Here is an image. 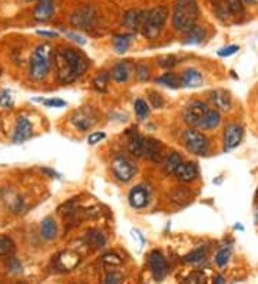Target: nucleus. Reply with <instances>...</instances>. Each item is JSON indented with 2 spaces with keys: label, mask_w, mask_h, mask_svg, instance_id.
Segmentation results:
<instances>
[{
  "label": "nucleus",
  "mask_w": 258,
  "mask_h": 284,
  "mask_svg": "<svg viewBox=\"0 0 258 284\" xmlns=\"http://www.w3.org/2000/svg\"><path fill=\"white\" fill-rule=\"evenodd\" d=\"M56 78L61 83L75 82L88 69V61L85 56L73 49L57 50L55 55Z\"/></svg>",
  "instance_id": "1"
},
{
  "label": "nucleus",
  "mask_w": 258,
  "mask_h": 284,
  "mask_svg": "<svg viewBox=\"0 0 258 284\" xmlns=\"http://www.w3.org/2000/svg\"><path fill=\"white\" fill-rule=\"evenodd\" d=\"M53 50L49 43H42L33 50L29 62V75L33 81H42L48 77L52 66Z\"/></svg>",
  "instance_id": "2"
},
{
  "label": "nucleus",
  "mask_w": 258,
  "mask_h": 284,
  "mask_svg": "<svg viewBox=\"0 0 258 284\" xmlns=\"http://www.w3.org/2000/svg\"><path fill=\"white\" fill-rule=\"evenodd\" d=\"M198 19L195 0H176L172 14V25L178 32H188Z\"/></svg>",
  "instance_id": "3"
},
{
  "label": "nucleus",
  "mask_w": 258,
  "mask_h": 284,
  "mask_svg": "<svg viewBox=\"0 0 258 284\" xmlns=\"http://www.w3.org/2000/svg\"><path fill=\"white\" fill-rule=\"evenodd\" d=\"M167 17L168 10L162 6L154 7L148 12H144L140 30H142L144 36L148 39H155L162 32V29L165 26V22H167Z\"/></svg>",
  "instance_id": "4"
},
{
  "label": "nucleus",
  "mask_w": 258,
  "mask_h": 284,
  "mask_svg": "<svg viewBox=\"0 0 258 284\" xmlns=\"http://www.w3.org/2000/svg\"><path fill=\"white\" fill-rule=\"evenodd\" d=\"M184 139V144L187 146L191 154H195V155H205L208 153V138L204 135L203 132L196 131V129H187L182 135Z\"/></svg>",
  "instance_id": "5"
},
{
  "label": "nucleus",
  "mask_w": 258,
  "mask_h": 284,
  "mask_svg": "<svg viewBox=\"0 0 258 284\" xmlns=\"http://www.w3.org/2000/svg\"><path fill=\"white\" fill-rule=\"evenodd\" d=\"M112 173L121 182H129L136 174V166L128 157L118 155L112 161Z\"/></svg>",
  "instance_id": "6"
},
{
  "label": "nucleus",
  "mask_w": 258,
  "mask_h": 284,
  "mask_svg": "<svg viewBox=\"0 0 258 284\" xmlns=\"http://www.w3.org/2000/svg\"><path fill=\"white\" fill-rule=\"evenodd\" d=\"M96 16H98V13H96L95 7L84 6L77 9L76 12H73V14L70 16V23L77 29L91 30L96 23Z\"/></svg>",
  "instance_id": "7"
},
{
  "label": "nucleus",
  "mask_w": 258,
  "mask_h": 284,
  "mask_svg": "<svg viewBox=\"0 0 258 284\" xmlns=\"http://www.w3.org/2000/svg\"><path fill=\"white\" fill-rule=\"evenodd\" d=\"M70 122L79 131H89L96 125L98 117H96V113L92 108L85 106V108H81V109H77L72 113Z\"/></svg>",
  "instance_id": "8"
},
{
  "label": "nucleus",
  "mask_w": 258,
  "mask_h": 284,
  "mask_svg": "<svg viewBox=\"0 0 258 284\" xmlns=\"http://www.w3.org/2000/svg\"><path fill=\"white\" fill-rule=\"evenodd\" d=\"M208 106L201 102V101H194L185 108L184 111V119L185 122L191 126H198L200 122L203 121V118L205 117V113L208 112Z\"/></svg>",
  "instance_id": "9"
},
{
  "label": "nucleus",
  "mask_w": 258,
  "mask_h": 284,
  "mask_svg": "<svg viewBox=\"0 0 258 284\" xmlns=\"http://www.w3.org/2000/svg\"><path fill=\"white\" fill-rule=\"evenodd\" d=\"M149 267H151V273L156 281H162L167 277L168 263L165 257L162 256V253L158 250H155L149 254Z\"/></svg>",
  "instance_id": "10"
},
{
  "label": "nucleus",
  "mask_w": 258,
  "mask_h": 284,
  "mask_svg": "<svg viewBox=\"0 0 258 284\" xmlns=\"http://www.w3.org/2000/svg\"><path fill=\"white\" fill-rule=\"evenodd\" d=\"M243 135H244V131H243L241 125L231 124L225 126V129H224V151H231L235 146L240 145Z\"/></svg>",
  "instance_id": "11"
},
{
  "label": "nucleus",
  "mask_w": 258,
  "mask_h": 284,
  "mask_svg": "<svg viewBox=\"0 0 258 284\" xmlns=\"http://www.w3.org/2000/svg\"><path fill=\"white\" fill-rule=\"evenodd\" d=\"M128 200L132 208H136V210L145 208L149 202V191L144 185H136L129 191Z\"/></svg>",
  "instance_id": "12"
},
{
  "label": "nucleus",
  "mask_w": 258,
  "mask_h": 284,
  "mask_svg": "<svg viewBox=\"0 0 258 284\" xmlns=\"http://www.w3.org/2000/svg\"><path fill=\"white\" fill-rule=\"evenodd\" d=\"M32 137V124L28 118L25 117H19L17 122H16V128H14L13 134V142L14 144H22L26 139Z\"/></svg>",
  "instance_id": "13"
},
{
  "label": "nucleus",
  "mask_w": 258,
  "mask_h": 284,
  "mask_svg": "<svg viewBox=\"0 0 258 284\" xmlns=\"http://www.w3.org/2000/svg\"><path fill=\"white\" fill-rule=\"evenodd\" d=\"M176 178L181 182H191L198 178V168L194 162H182L175 171Z\"/></svg>",
  "instance_id": "14"
},
{
  "label": "nucleus",
  "mask_w": 258,
  "mask_h": 284,
  "mask_svg": "<svg viewBox=\"0 0 258 284\" xmlns=\"http://www.w3.org/2000/svg\"><path fill=\"white\" fill-rule=\"evenodd\" d=\"M81 261V257L77 253H73V251H65L62 254L57 256V260H56V266L63 271H69L73 270L76 267L77 264Z\"/></svg>",
  "instance_id": "15"
},
{
  "label": "nucleus",
  "mask_w": 258,
  "mask_h": 284,
  "mask_svg": "<svg viewBox=\"0 0 258 284\" xmlns=\"http://www.w3.org/2000/svg\"><path fill=\"white\" fill-rule=\"evenodd\" d=\"M53 0H37L35 10H33V17L37 22L49 21L53 14Z\"/></svg>",
  "instance_id": "16"
},
{
  "label": "nucleus",
  "mask_w": 258,
  "mask_h": 284,
  "mask_svg": "<svg viewBox=\"0 0 258 284\" xmlns=\"http://www.w3.org/2000/svg\"><path fill=\"white\" fill-rule=\"evenodd\" d=\"M209 99H211L212 105L220 111H230L231 109V97L227 90H212L209 93Z\"/></svg>",
  "instance_id": "17"
},
{
  "label": "nucleus",
  "mask_w": 258,
  "mask_h": 284,
  "mask_svg": "<svg viewBox=\"0 0 258 284\" xmlns=\"http://www.w3.org/2000/svg\"><path fill=\"white\" fill-rule=\"evenodd\" d=\"M144 157L152 162H158L162 157V144L158 139H145V148H144Z\"/></svg>",
  "instance_id": "18"
},
{
  "label": "nucleus",
  "mask_w": 258,
  "mask_h": 284,
  "mask_svg": "<svg viewBox=\"0 0 258 284\" xmlns=\"http://www.w3.org/2000/svg\"><path fill=\"white\" fill-rule=\"evenodd\" d=\"M182 86L185 88H198L203 85V75L196 69H187L180 78Z\"/></svg>",
  "instance_id": "19"
},
{
  "label": "nucleus",
  "mask_w": 258,
  "mask_h": 284,
  "mask_svg": "<svg viewBox=\"0 0 258 284\" xmlns=\"http://www.w3.org/2000/svg\"><path fill=\"white\" fill-rule=\"evenodd\" d=\"M85 243L93 250H101L106 245V237L99 230H89L85 234Z\"/></svg>",
  "instance_id": "20"
},
{
  "label": "nucleus",
  "mask_w": 258,
  "mask_h": 284,
  "mask_svg": "<svg viewBox=\"0 0 258 284\" xmlns=\"http://www.w3.org/2000/svg\"><path fill=\"white\" fill-rule=\"evenodd\" d=\"M142 14L144 12H140V10H129V12H126L124 14V25H125L126 28L129 29V30H140L141 29V22H142Z\"/></svg>",
  "instance_id": "21"
},
{
  "label": "nucleus",
  "mask_w": 258,
  "mask_h": 284,
  "mask_svg": "<svg viewBox=\"0 0 258 284\" xmlns=\"http://www.w3.org/2000/svg\"><path fill=\"white\" fill-rule=\"evenodd\" d=\"M220 122H221V115H220V112L211 111V109H209V111L205 113L203 121L200 122L198 128H201L204 131H208V129H214V128H216V126L220 125Z\"/></svg>",
  "instance_id": "22"
},
{
  "label": "nucleus",
  "mask_w": 258,
  "mask_h": 284,
  "mask_svg": "<svg viewBox=\"0 0 258 284\" xmlns=\"http://www.w3.org/2000/svg\"><path fill=\"white\" fill-rule=\"evenodd\" d=\"M128 148H129V153L132 154L133 157H142L144 155V148H145V138L135 132L129 139Z\"/></svg>",
  "instance_id": "23"
},
{
  "label": "nucleus",
  "mask_w": 258,
  "mask_h": 284,
  "mask_svg": "<svg viewBox=\"0 0 258 284\" xmlns=\"http://www.w3.org/2000/svg\"><path fill=\"white\" fill-rule=\"evenodd\" d=\"M41 234L46 240H52V238L56 237V234H57V225H56L55 220L52 217H46L42 221V224H41Z\"/></svg>",
  "instance_id": "24"
},
{
  "label": "nucleus",
  "mask_w": 258,
  "mask_h": 284,
  "mask_svg": "<svg viewBox=\"0 0 258 284\" xmlns=\"http://www.w3.org/2000/svg\"><path fill=\"white\" fill-rule=\"evenodd\" d=\"M111 78L115 82L118 83L126 82L128 78H129V68H128V65H126L125 62L116 63V65L113 66V69H112Z\"/></svg>",
  "instance_id": "25"
},
{
  "label": "nucleus",
  "mask_w": 258,
  "mask_h": 284,
  "mask_svg": "<svg viewBox=\"0 0 258 284\" xmlns=\"http://www.w3.org/2000/svg\"><path fill=\"white\" fill-rule=\"evenodd\" d=\"M185 33H187V37H185V43L187 45H198V43H201L205 39V30L201 26H196V25H194Z\"/></svg>",
  "instance_id": "26"
},
{
  "label": "nucleus",
  "mask_w": 258,
  "mask_h": 284,
  "mask_svg": "<svg viewBox=\"0 0 258 284\" xmlns=\"http://www.w3.org/2000/svg\"><path fill=\"white\" fill-rule=\"evenodd\" d=\"M171 200L176 205H185L191 201V191L185 187H178L175 188L171 195Z\"/></svg>",
  "instance_id": "27"
},
{
  "label": "nucleus",
  "mask_w": 258,
  "mask_h": 284,
  "mask_svg": "<svg viewBox=\"0 0 258 284\" xmlns=\"http://www.w3.org/2000/svg\"><path fill=\"white\" fill-rule=\"evenodd\" d=\"M182 164L181 155L178 153H171L164 161V171L165 174H175L176 168Z\"/></svg>",
  "instance_id": "28"
},
{
  "label": "nucleus",
  "mask_w": 258,
  "mask_h": 284,
  "mask_svg": "<svg viewBox=\"0 0 258 284\" xmlns=\"http://www.w3.org/2000/svg\"><path fill=\"white\" fill-rule=\"evenodd\" d=\"M205 258H207V250L204 247H200V249L192 250L189 254L184 257V261L189 264H200L203 263Z\"/></svg>",
  "instance_id": "29"
},
{
  "label": "nucleus",
  "mask_w": 258,
  "mask_h": 284,
  "mask_svg": "<svg viewBox=\"0 0 258 284\" xmlns=\"http://www.w3.org/2000/svg\"><path fill=\"white\" fill-rule=\"evenodd\" d=\"M132 41L131 35H118L113 37V48L118 53H125Z\"/></svg>",
  "instance_id": "30"
},
{
  "label": "nucleus",
  "mask_w": 258,
  "mask_h": 284,
  "mask_svg": "<svg viewBox=\"0 0 258 284\" xmlns=\"http://www.w3.org/2000/svg\"><path fill=\"white\" fill-rule=\"evenodd\" d=\"M232 254V249H231L230 245L228 247H223V249L220 250L218 253L215 254V264L218 269H224L228 261H230V257Z\"/></svg>",
  "instance_id": "31"
},
{
  "label": "nucleus",
  "mask_w": 258,
  "mask_h": 284,
  "mask_svg": "<svg viewBox=\"0 0 258 284\" xmlns=\"http://www.w3.org/2000/svg\"><path fill=\"white\" fill-rule=\"evenodd\" d=\"M156 83L164 85V86H169V88H178L181 85V81L175 73H165V75H162L156 79Z\"/></svg>",
  "instance_id": "32"
},
{
  "label": "nucleus",
  "mask_w": 258,
  "mask_h": 284,
  "mask_svg": "<svg viewBox=\"0 0 258 284\" xmlns=\"http://www.w3.org/2000/svg\"><path fill=\"white\" fill-rule=\"evenodd\" d=\"M14 251V243L10 237H0V257L10 256Z\"/></svg>",
  "instance_id": "33"
},
{
  "label": "nucleus",
  "mask_w": 258,
  "mask_h": 284,
  "mask_svg": "<svg viewBox=\"0 0 258 284\" xmlns=\"http://www.w3.org/2000/svg\"><path fill=\"white\" fill-rule=\"evenodd\" d=\"M135 113L140 119H145L149 115V106L144 99H136L135 101Z\"/></svg>",
  "instance_id": "34"
},
{
  "label": "nucleus",
  "mask_w": 258,
  "mask_h": 284,
  "mask_svg": "<svg viewBox=\"0 0 258 284\" xmlns=\"http://www.w3.org/2000/svg\"><path fill=\"white\" fill-rule=\"evenodd\" d=\"M109 78L111 75L109 73H99L98 77L95 78V81H93V85H95V89H98L99 92H105L106 90V86H108V82H109Z\"/></svg>",
  "instance_id": "35"
},
{
  "label": "nucleus",
  "mask_w": 258,
  "mask_h": 284,
  "mask_svg": "<svg viewBox=\"0 0 258 284\" xmlns=\"http://www.w3.org/2000/svg\"><path fill=\"white\" fill-rule=\"evenodd\" d=\"M227 5V9H228V12L232 14H241L244 12V5H243V2L241 0H227L225 2Z\"/></svg>",
  "instance_id": "36"
},
{
  "label": "nucleus",
  "mask_w": 258,
  "mask_h": 284,
  "mask_svg": "<svg viewBox=\"0 0 258 284\" xmlns=\"http://www.w3.org/2000/svg\"><path fill=\"white\" fill-rule=\"evenodd\" d=\"M102 263L105 266H109V267H119L122 264V258L116 254H112V253H108V254H104L102 257Z\"/></svg>",
  "instance_id": "37"
},
{
  "label": "nucleus",
  "mask_w": 258,
  "mask_h": 284,
  "mask_svg": "<svg viewBox=\"0 0 258 284\" xmlns=\"http://www.w3.org/2000/svg\"><path fill=\"white\" fill-rule=\"evenodd\" d=\"M205 274L203 271H194L191 273L188 277L185 278L184 284H205Z\"/></svg>",
  "instance_id": "38"
},
{
  "label": "nucleus",
  "mask_w": 258,
  "mask_h": 284,
  "mask_svg": "<svg viewBox=\"0 0 258 284\" xmlns=\"http://www.w3.org/2000/svg\"><path fill=\"white\" fill-rule=\"evenodd\" d=\"M122 281V274L118 271H109L105 274L102 284H119Z\"/></svg>",
  "instance_id": "39"
},
{
  "label": "nucleus",
  "mask_w": 258,
  "mask_h": 284,
  "mask_svg": "<svg viewBox=\"0 0 258 284\" xmlns=\"http://www.w3.org/2000/svg\"><path fill=\"white\" fill-rule=\"evenodd\" d=\"M7 270L13 274H19V273H22V263L16 257H10L7 261Z\"/></svg>",
  "instance_id": "40"
},
{
  "label": "nucleus",
  "mask_w": 258,
  "mask_h": 284,
  "mask_svg": "<svg viewBox=\"0 0 258 284\" xmlns=\"http://www.w3.org/2000/svg\"><path fill=\"white\" fill-rule=\"evenodd\" d=\"M13 105V101H12V97H10V92L9 90H3L0 93V106L2 108H12Z\"/></svg>",
  "instance_id": "41"
},
{
  "label": "nucleus",
  "mask_w": 258,
  "mask_h": 284,
  "mask_svg": "<svg viewBox=\"0 0 258 284\" xmlns=\"http://www.w3.org/2000/svg\"><path fill=\"white\" fill-rule=\"evenodd\" d=\"M149 73H151V70H149L147 65H138L136 66V77H138L140 81H148L149 79Z\"/></svg>",
  "instance_id": "42"
},
{
  "label": "nucleus",
  "mask_w": 258,
  "mask_h": 284,
  "mask_svg": "<svg viewBox=\"0 0 258 284\" xmlns=\"http://www.w3.org/2000/svg\"><path fill=\"white\" fill-rule=\"evenodd\" d=\"M37 101H41L43 105H46L49 108H62L66 105V102L62 99H37Z\"/></svg>",
  "instance_id": "43"
},
{
  "label": "nucleus",
  "mask_w": 258,
  "mask_h": 284,
  "mask_svg": "<svg viewBox=\"0 0 258 284\" xmlns=\"http://www.w3.org/2000/svg\"><path fill=\"white\" fill-rule=\"evenodd\" d=\"M105 138H106V134L105 132H92L91 135L88 137V144L89 145H95V144H98V142H101Z\"/></svg>",
  "instance_id": "44"
},
{
  "label": "nucleus",
  "mask_w": 258,
  "mask_h": 284,
  "mask_svg": "<svg viewBox=\"0 0 258 284\" xmlns=\"http://www.w3.org/2000/svg\"><path fill=\"white\" fill-rule=\"evenodd\" d=\"M158 65L162 68H172L176 65V58L174 56H165V58H161L158 61Z\"/></svg>",
  "instance_id": "45"
},
{
  "label": "nucleus",
  "mask_w": 258,
  "mask_h": 284,
  "mask_svg": "<svg viewBox=\"0 0 258 284\" xmlns=\"http://www.w3.org/2000/svg\"><path fill=\"white\" fill-rule=\"evenodd\" d=\"M238 49L240 48H238L237 45H231L228 48H224L221 49V50H218V56H221V58H228V56L234 55Z\"/></svg>",
  "instance_id": "46"
},
{
  "label": "nucleus",
  "mask_w": 258,
  "mask_h": 284,
  "mask_svg": "<svg viewBox=\"0 0 258 284\" xmlns=\"http://www.w3.org/2000/svg\"><path fill=\"white\" fill-rule=\"evenodd\" d=\"M149 99H151V102L154 105V108H162L164 106V101H162V98L158 93H151Z\"/></svg>",
  "instance_id": "47"
},
{
  "label": "nucleus",
  "mask_w": 258,
  "mask_h": 284,
  "mask_svg": "<svg viewBox=\"0 0 258 284\" xmlns=\"http://www.w3.org/2000/svg\"><path fill=\"white\" fill-rule=\"evenodd\" d=\"M66 35L69 36V37H72V39H73L75 42H79L81 45H85V43H86V41H85L84 37H81V36L75 35V33H66Z\"/></svg>",
  "instance_id": "48"
},
{
  "label": "nucleus",
  "mask_w": 258,
  "mask_h": 284,
  "mask_svg": "<svg viewBox=\"0 0 258 284\" xmlns=\"http://www.w3.org/2000/svg\"><path fill=\"white\" fill-rule=\"evenodd\" d=\"M37 35L45 36V37H56L57 33H55V32H46V30H39V32H37Z\"/></svg>",
  "instance_id": "49"
},
{
  "label": "nucleus",
  "mask_w": 258,
  "mask_h": 284,
  "mask_svg": "<svg viewBox=\"0 0 258 284\" xmlns=\"http://www.w3.org/2000/svg\"><path fill=\"white\" fill-rule=\"evenodd\" d=\"M214 284H224V278L221 277V276H216Z\"/></svg>",
  "instance_id": "50"
},
{
  "label": "nucleus",
  "mask_w": 258,
  "mask_h": 284,
  "mask_svg": "<svg viewBox=\"0 0 258 284\" xmlns=\"http://www.w3.org/2000/svg\"><path fill=\"white\" fill-rule=\"evenodd\" d=\"M245 3H248V5H252V3H255L257 0H244Z\"/></svg>",
  "instance_id": "51"
},
{
  "label": "nucleus",
  "mask_w": 258,
  "mask_h": 284,
  "mask_svg": "<svg viewBox=\"0 0 258 284\" xmlns=\"http://www.w3.org/2000/svg\"><path fill=\"white\" fill-rule=\"evenodd\" d=\"M235 229H240V230H244V227L241 225V224H235Z\"/></svg>",
  "instance_id": "52"
},
{
  "label": "nucleus",
  "mask_w": 258,
  "mask_h": 284,
  "mask_svg": "<svg viewBox=\"0 0 258 284\" xmlns=\"http://www.w3.org/2000/svg\"><path fill=\"white\" fill-rule=\"evenodd\" d=\"M16 284H26V283H25V281H17Z\"/></svg>",
  "instance_id": "53"
},
{
  "label": "nucleus",
  "mask_w": 258,
  "mask_h": 284,
  "mask_svg": "<svg viewBox=\"0 0 258 284\" xmlns=\"http://www.w3.org/2000/svg\"><path fill=\"white\" fill-rule=\"evenodd\" d=\"M26 2H32V0H26Z\"/></svg>",
  "instance_id": "54"
},
{
  "label": "nucleus",
  "mask_w": 258,
  "mask_h": 284,
  "mask_svg": "<svg viewBox=\"0 0 258 284\" xmlns=\"http://www.w3.org/2000/svg\"><path fill=\"white\" fill-rule=\"evenodd\" d=\"M257 221H258V215H257Z\"/></svg>",
  "instance_id": "55"
}]
</instances>
